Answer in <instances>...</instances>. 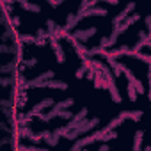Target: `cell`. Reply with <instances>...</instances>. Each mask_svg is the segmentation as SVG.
Wrapping results in <instances>:
<instances>
[{"instance_id": "cell-14", "label": "cell", "mask_w": 151, "mask_h": 151, "mask_svg": "<svg viewBox=\"0 0 151 151\" xmlns=\"http://www.w3.org/2000/svg\"><path fill=\"white\" fill-rule=\"evenodd\" d=\"M100 151H109V146H107V144H101V146H100Z\"/></svg>"}, {"instance_id": "cell-4", "label": "cell", "mask_w": 151, "mask_h": 151, "mask_svg": "<svg viewBox=\"0 0 151 151\" xmlns=\"http://www.w3.org/2000/svg\"><path fill=\"white\" fill-rule=\"evenodd\" d=\"M80 20H82V18H80L78 14H69V16H68V20H66V25H64V29L69 32L71 29H75V27H77V23H78Z\"/></svg>"}, {"instance_id": "cell-8", "label": "cell", "mask_w": 151, "mask_h": 151, "mask_svg": "<svg viewBox=\"0 0 151 151\" xmlns=\"http://www.w3.org/2000/svg\"><path fill=\"white\" fill-rule=\"evenodd\" d=\"M126 91H128V98H130V101H135V100H137V87H135L133 82H128Z\"/></svg>"}, {"instance_id": "cell-13", "label": "cell", "mask_w": 151, "mask_h": 151, "mask_svg": "<svg viewBox=\"0 0 151 151\" xmlns=\"http://www.w3.org/2000/svg\"><path fill=\"white\" fill-rule=\"evenodd\" d=\"M9 84H11V80H9V78H2V86H4V87H7Z\"/></svg>"}, {"instance_id": "cell-15", "label": "cell", "mask_w": 151, "mask_h": 151, "mask_svg": "<svg viewBox=\"0 0 151 151\" xmlns=\"http://www.w3.org/2000/svg\"><path fill=\"white\" fill-rule=\"evenodd\" d=\"M62 2H64V0H57V4H55V6H60Z\"/></svg>"}, {"instance_id": "cell-11", "label": "cell", "mask_w": 151, "mask_h": 151, "mask_svg": "<svg viewBox=\"0 0 151 151\" xmlns=\"http://www.w3.org/2000/svg\"><path fill=\"white\" fill-rule=\"evenodd\" d=\"M57 117H62V119H69V117H73V114H71L69 110H60Z\"/></svg>"}, {"instance_id": "cell-1", "label": "cell", "mask_w": 151, "mask_h": 151, "mask_svg": "<svg viewBox=\"0 0 151 151\" xmlns=\"http://www.w3.org/2000/svg\"><path fill=\"white\" fill-rule=\"evenodd\" d=\"M50 45H52V48H53V53H55L57 60L62 64V62L66 60V57H64V50H62V46H60L59 39H57V37H53V36H50Z\"/></svg>"}, {"instance_id": "cell-6", "label": "cell", "mask_w": 151, "mask_h": 151, "mask_svg": "<svg viewBox=\"0 0 151 151\" xmlns=\"http://www.w3.org/2000/svg\"><path fill=\"white\" fill-rule=\"evenodd\" d=\"M18 2L22 4V7H23L25 11H30V13H39V11H41V7H39L37 4H30L29 0H18Z\"/></svg>"}, {"instance_id": "cell-3", "label": "cell", "mask_w": 151, "mask_h": 151, "mask_svg": "<svg viewBox=\"0 0 151 151\" xmlns=\"http://www.w3.org/2000/svg\"><path fill=\"white\" fill-rule=\"evenodd\" d=\"M50 105H53V100H52V98H46L45 101H41V103H37V105H36V107H34V109H32V110L29 112V114H30V116L34 117V116H37V114H41V110H45V109H46V107H50Z\"/></svg>"}, {"instance_id": "cell-7", "label": "cell", "mask_w": 151, "mask_h": 151, "mask_svg": "<svg viewBox=\"0 0 151 151\" xmlns=\"http://www.w3.org/2000/svg\"><path fill=\"white\" fill-rule=\"evenodd\" d=\"M14 39H20L22 43H27V45H36V41H37V37L36 36H30V34H22V36L14 37Z\"/></svg>"}, {"instance_id": "cell-9", "label": "cell", "mask_w": 151, "mask_h": 151, "mask_svg": "<svg viewBox=\"0 0 151 151\" xmlns=\"http://www.w3.org/2000/svg\"><path fill=\"white\" fill-rule=\"evenodd\" d=\"M142 139H144V132H142V130H137V132H135V140H133V149H135V151L140 149Z\"/></svg>"}, {"instance_id": "cell-12", "label": "cell", "mask_w": 151, "mask_h": 151, "mask_svg": "<svg viewBox=\"0 0 151 151\" xmlns=\"http://www.w3.org/2000/svg\"><path fill=\"white\" fill-rule=\"evenodd\" d=\"M86 71H87V68H84V66H80V69L77 71V78H82L84 75H86Z\"/></svg>"}, {"instance_id": "cell-2", "label": "cell", "mask_w": 151, "mask_h": 151, "mask_svg": "<svg viewBox=\"0 0 151 151\" xmlns=\"http://www.w3.org/2000/svg\"><path fill=\"white\" fill-rule=\"evenodd\" d=\"M93 34H96V29H94V27H91V29H86V30H78V32H75L73 36L77 37L80 43H86V41H87V39H89Z\"/></svg>"}, {"instance_id": "cell-16", "label": "cell", "mask_w": 151, "mask_h": 151, "mask_svg": "<svg viewBox=\"0 0 151 151\" xmlns=\"http://www.w3.org/2000/svg\"><path fill=\"white\" fill-rule=\"evenodd\" d=\"M147 98H149V101H151V91H149V93H147Z\"/></svg>"}, {"instance_id": "cell-10", "label": "cell", "mask_w": 151, "mask_h": 151, "mask_svg": "<svg viewBox=\"0 0 151 151\" xmlns=\"http://www.w3.org/2000/svg\"><path fill=\"white\" fill-rule=\"evenodd\" d=\"M9 25H11V29H16V27H20V16H13V18L9 20Z\"/></svg>"}, {"instance_id": "cell-5", "label": "cell", "mask_w": 151, "mask_h": 151, "mask_svg": "<svg viewBox=\"0 0 151 151\" xmlns=\"http://www.w3.org/2000/svg\"><path fill=\"white\" fill-rule=\"evenodd\" d=\"M121 116H123L124 119H132L133 123H137V121L142 117V110H135V112H128V110H123V112H121Z\"/></svg>"}]
</instances>
